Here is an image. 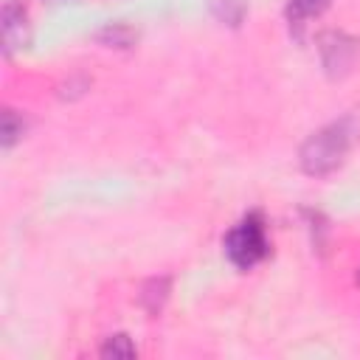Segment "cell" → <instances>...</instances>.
Instances as JSON below:
<instances>
[{"label":"cell","mask_w":360,"mask_h":360,"mask_svg":"<svg viewBox=\"0 0 360 360\" xmlns=\"http://www.w3.org/2000/svg\"><path fill=\"white\" fill-rule=\"evenodd\" d=\"M352 138H354V129H352V124L346 118L312 132L301 146L304 172L315 174V177H323V174L335 172L343 163V158H346V152L352 146Z\"/></svg>","instance_id":"1"},{"label":"cell","mask_w":360,"mask_h":360,"mask_svg":"<svg viewBox=\"0 0 360 360\" xmlns=\"http://www.w3.org/2000/svg\"><path fill=\"white\" fill-rule=\"evenodd\" d=\"M225 253L242 270H250L256 262L264 259V253H267V233H264V219H262L259 211L248 214L236 228L228 231Z\"/></svg>","instance_id":"2"},{"label":"cell","mask_w":360,"mask_h":360,"mask_svg":"<svg viewBox=\"0 0 360 360\" xmlns=\"http://www.w3.org/2000/svg\"><path fill=\"white\" fill-rule=\"evenodd\" d=\"M318 42H321L323 65H326L329 73H343L352 65V59H354V53L360 48V42L354 37H346L340 31H326V34H321Z\"/></svg>","instance_id":"3"},{"label":"cell","mask_w":360,"mask_h":360,"mask_svg":"<svg viewBox=\"0 0 360 360\" xmlns=\"http://www.w3.org/2000/svg\"><path fill=\"white\" fill-rule=\"evenodd\" d=\"M3 39H6V51L20 48L25 39V14L14 0L6 3L3 8Z\"/></svg>","instance_id":"4"},{"label":"cell","mask_w":360,"mask_h":360,"mask_svg":"<svg viewBox=\"0 0 360 360\" xmlns=\"http://www.w3.org/2000/svg\"><path fill=\"white\" fill-rule=\"evenodd\" d=\"M326 6H329V0H287V20H290V28H301L304 20L321 14Z\"/></svg>","instance_id":"5"},{"label":"cell","mask_w":360,"mask_h":360,"mask_svg":"<svg viewBox=\"0 0 360 360\" xmlns=\"http://www.w3.org/2000/svg\"><path fill=\"white\" fill-rule=\"evenodd\" d=\"M101 354H104V357H132V354H135V346L129 343L127 335H115V338H110V340L101 346Z\"/></svg>","instance_id":"6"},{"label":"cell","mask_w":360,"mask_h":360,"mask_svg":"<svg viewBox=\"0 0 360 360\" xmlns=\"http://www.w3.org/2000/svg\"><path fill=\"white\" fill-rule=\"evenodd\" d=\"M20 132H22V124H17V121H14V112L6 110V112H3V143L11 146Z\"/></svg>","instance_id":"7"},{"label":"cell","mask_w":360,"mask_h":360,"mask_svg":"<svg viewBox=\"0 0 360 360\" xmlns=\"http://www.w3.org/2000/svg\"><path fill=\"white\" fill-rule=\"evenodd\" d=\"M357 284H360V270H357Z\"/></svg>","instance_id":"8"}]
</instances>
